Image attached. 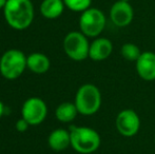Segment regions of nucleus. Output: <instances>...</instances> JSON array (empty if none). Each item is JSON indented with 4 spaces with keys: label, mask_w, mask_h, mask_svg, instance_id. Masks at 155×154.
<instances>
[{
    "label": "nucleus",
    "mask_w": 155,
    "mask_h": 154,
    "mask_svg": "<svg viewBox=\"0 0 155 154\" xmlns=\"http://www.w3.org/2000/svg\"><path fill=\"white\" fill-rule=\"evenodd\" d=\"M34 14L31 0H8L3 8L6 23L17 31L28 29L34 20Z\"/></svg>",
    "instance_id": "1"
},
{
    "label": "nucleus",
    "mask_w": 155,
    "mask_h": 154,
    "mask_svg": "<svg viewBox=\"0 0 155 154\" xmlns=\"http://www.w3.org/2000/svg\"><path fill=\"white\" fill-rule=\"evenodd\" d=\"M71 147L80 154H92L98 150L101 144V138L97 131L90 127L70 128Z\"/></svg>",
    "instance_id": "2"
},
{
    "label": "nucleus",
    "mask_w": 155,
    "mask_h": 154,
    "mask_svg": "<svg viewBox=\"0 0 155 154\" xmlns=\"http://www.w3.org/2000/svg\"><path fill=\"white\" fill-rule=\"evenodd\" d=\"M74 103L79 114L84 116L94 115L101 107V93L95 84H84L76 92Z\"/></svg>",
    "instance_id": "3"
},
{
    "label": "nucleus",
    "mask_w": 155,
    "mask_h": 154,
    "mask_svg": "<svg viewBox=\"0 0 155 154\" xmlns=\"http://www.w3.org/2000/svg\"><path fill=\"white\" fill-rule=\"evenodd\" d=\"M27 69V56L22 51L11 49L0 57V74L8 80H15Z\"/></svg>",
    "instance_id": "4"
},
{
    "label": "nucleus",
    "mask_w": 155,
    "mask_h": 154,
    "mask_svg": "<svg viewBox=\"0 0 155 154\" xmlns=\"http://www.w3.org/2000/svg\"><path fill=\"white\" fill-rule=\"evenodd\" d=\"M106 23L107 18L104 12L97 8H90L80 15L79 29L88 38H97L104 32Z\"/></svg>",
    "instance_id": "5"
},
{
    "label": "nucleus",
    "mask_w": 155,
    "mask_h": 154,
    "mask_svg": "<svg viewBox=\"0 0 155 154\" xmlns=\"http://www.w3.org/2000/svg\"><path fill=\"white\" fill-rule=\"evenodd\" d=\"M90 42L81 32L73 31L63 39V51L69 58L75 61H82L89 57Z\"/></svg>",
    "instance_id": "6"
},
{
    "label": "nucleus",
    "mask_w": 155,
    "mask_h": 154,
    "mask_svg": "<svg viewBox=\"0 0 155 154\" xmlns=\"http://www.w3.org/2000/svg\"><path fill=\"white\" fill-rule=\"evenodd\" d=\"M21 115L31 126L40 125L48 115L47 103L39 97H31L23 103Z\"/></svg>",
    "instance_id": "7"
},
{
    "label": "nucleus",
    "mask_w": 155,
    "mask_h": 154,
    "mask_svg": "<svg viewBox=\"0 0 155 154\" xmlns=\"http://www.w3.org/2000/svg\"><path fill=\"white\" fill-rule=\"evenodd\" d=\"M116 130L124 137H133L140 129V118L132 109L121 110L115 119Z\"/></svg>",
    "instance_id": "8"
},
{
    "label": "nucleus",
    "mask_w": 155,
    "mask_h": 154,
    "mask_svg": "<svg viewBox=\"0 0 155 154\" xmlns=\"http://www.w3.org/2000/svg\"><path fill=\"white\" fill-rule=\"evenodd\" d=\"M134 10L129 2L116 1L110 8V19L116 27L126 28L133 21Z\"/></svg>",
    "instance_id": "9"
},
{
    "label": "nucleus",
    "mask_w": 155,
    "mask_h": 154,
    "mask_svg": "<svg viewBox=\"0 0 155 154\" xmlns=\"http://www.w3.org/2000/svg\"><path fill=\"white\" fill-rule=\"evenodd\" d=\"M136 72L146 81L155 80V53L151 51L143 52L136 60Z\"/></svg>",
    "instance_id": "10"
},
{
    "label": "nucleus",
    "mask_w": 155,
    "mask_h": 154,
    "mask_svg": "<svg viewBox=\"0 0 155 154\" xmlns=\"http://www.w3.org/2000/svg\"><path fill=\"white\" fill-rule=\"evenodd\" d=\"M113 52V43L110 39L97 37L90 43L89 58L93 61H102L108 59Z\"/></svg>",
    "instance_id": "11"
},
{
    "label": "nucleus",
    "mask_w": 155,
    "mask_h": 154,
    "mask_svg": "<svg viewBox=\"0 0 155 154\" xmlns=\"http://www.w3.org/2000/svg\"><path fill=\"white\" fill-rule=\"evenodd\" d=\"M49 147L54 151H63L71 146L70 131L64 129H56L51 132L48 138Z\"/></svg>",
    "instance_id": "12"
},
{
    "label": "nucleus",
    "mask_w": 155,
    "mask_h": 154,
    "mask_svg": "<svg viewBox=\"0 0 155 154\" xmlns=\"http://www.w3.org/2000/svg\"><path fill=\"white\" fill-rule=\"evenodd\" d=\"M51 67V61L49 57L42 53H32L27 57V68L33 73L43 74L49 71Z\"/></svg>",
    "instance_id": "13"
},
{
    "label": "nucleus",
    "mask_w": 155,
    "mask_h": 154,
    "mask_svg": "<svg viewBox=\"0 0 155 154\" xmlns=\"http://www.w3.org/2000/svg\"><path fill=\"white\" fill-rule=\"evenodd\" d=\"M63 0H43L40 4V13L47 19H56L64 10Z\"/></svg>",
    "instance_id": "14"
},
{
    "label": "nucleus",
    "mask_w": 155,
    "mask_h": 154,
    "mask_svg": "<svg viewBox=\"0 0 155 154\" xmlns=\"http://www.w3.org/2000/svg\"><path fill=\"white\" fill-rule=\"evenodd\" d=\"M78 113V110L76 108L75 103H69V101H65V103H60L57 107L55 111V116L60 123H71L74 119L76 118Z\"/></svg>",
    "instance_id": "15"
},
{
    "label": "nucleus",
    "mask_w": 155,
    "mask_h": 154,
    "mask_svg": "<svg viewBox=\"0 0 155 154\" xmlns=\"http://www.w3.org/2000/svg\"><path fill=\"white\" fill-rule=\"evenodd\" d=\"M120 53H121V56H123L126 60L136 62V60L138 59L139 56L141 55L143 52L140 51V49H139L136 44H134V43H132V42H127V43H124V44H123Z\"/></svg>",
    "instance_id": "16"
},
{
    "label": "nucleus",
    "mask_w": 155,
    "mask_h": 154,
    "mask_svg": "<svg viewBox=\"0 0 155 154\" xmlns=\"http://www.w3.org/2000/svg\"><path fill=\"white\" fill-rule=\"evenodd\" d=\"M63 2L72 12L82 13L91 8L92 0H63Z\"/></svg>",
    "instance_id": "17"
},
{
    "label": "nucleus",
    "mask_w": 155,
    "mask_h": 154,
    "mask_svg": "<svg viewBox=\"0 0 155 154\" xmlns=\"http://www.w3.org/2000/svg\"><path fill=\"white\" fill-rule=\"evenodd\" d=\"M30 126H31V125H30V123H28L25 118H20V119H18V120L16 121V125H15V127H16V130L18 132H25L28 129H29Z\"/></svg>",
    "instance_id": "18"
},
{
    "label": "nucleus",
    "mask_w": 155,
    "mask_h": 154,
    "mask_svg": "<svg viewBox=\"0 0 155 154\" xmlns=\"http://www.w3.org/2000/svg\"><path fill=\"white\" fill-rule=\"evenodd\" d=\"M3 113H4V106H3V103H2V101L0 100V118L3 115Z\"/></svg>",
    "instance_id": "19"
},
{
    "label": "nucleus",
    "mask_w": 155,
    "mask_h": 154,
    "mask_svg": "<svg viewBox=\"0 0 155 154\" xmlns=\"http://www.w3.org/2000/svg\"><path fill=\"white\" fill-rule=\"evenodd\" d=\"M6 1L8 0H0V10H3V8H4V5H5V3H6Z\"/></svg>",
    "instance_id": "20"
},
{
    "label": "nucleus",
    "mask_w": 155,
    "mask_h": 154,
    "mask_svg": "<svg viewBox=\"0 0 155 154\" xmlns=\"http://www.w3.org/2000/svg\"><path fill=\"white\" fill-rule=\"evenodd\" d=\"M120 1H126V2H129L130 0H120Z\"/></svg>",
    "instance_id": "21"
}]
</instances>
